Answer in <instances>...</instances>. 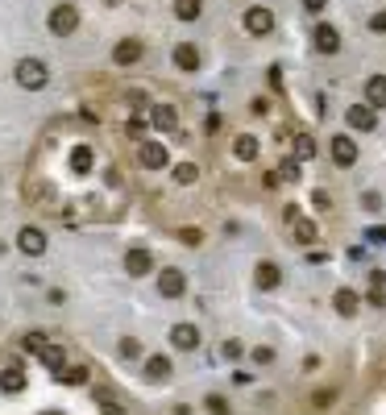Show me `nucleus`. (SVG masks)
<instances>
[{"instance_id":"1","label":"nucleus","mask_w":386,"mask_h":415,"mask_svg":"<svg viewBox=\"0 0 386 415\" xmlns=\"http://www.w3.org/2000/svg\"><path fill=\"white\" fill-rule=\"evenodd\" d=\"M12 75H17V83H21L25 91H37V87H46V79H50V71H46L42 58H21Z\"/></svg>"},{"instance_id":"2","label":"nucleus","mask_w":386,"mask_h":415,"mask_svg":"<svg viewBox=\"0 0 386 415\" xmlns=\"http://www.w3.org/2000/svg\"><path fill=\"white\" fill-rule=\"evenodd\" d=\"M50 33H58V37H71L75 29H79V4H54V12H50Z\"/></svg>"},{"instance_id":"3","label":"nucleus","mask_w":386,"mask_h":415,"mask_svg":"<svg viewBox=\"0 0 386 415\" xmlns=\"http://www.w3.org/2000/svg\"><path fill=\"white\" fill-rule=\"evenodd\" d=\"M245 29H249L254 37H266V33L274 29V12H270V8H262V4L245 8Z\"/></svg>"},{"instance_id":"4","label":"nucleus","mask_w":386,"mask_h":415,"mask_svg":"<svg viewBox=\"0 0 386 415\" xmlns=\"http://www.w3.org/2000/svg\"><path fill=\"white\" fill-rule=\"evenodd\" d=\"M141 54H146V46H141L137 37H121V42L112 46V62H116V67H133Z\"/></svg>"},{"instance_id":"5","label":"nucleus","mask_w":386,"mask_h":415,"mask_svg":"<svg viewBox=\"0 0 386 415\" xmlns=\"http://www.w3.org/2000/svg\"><path fill=\"white\" fill-rule=\"evenodd\" d=\"M328 150H333V162H337V166H353V162H358V141H353L349 133H337Z\"/></svg>"},{"instance_id":"6","label":"nucleus","mask_w":386,"mask_h":415,"mask_svg":"<svg viewBox=\"0 0 386 415\" xmlns=\"http://www.w3.org/2000/svg\"><path fill=\"white\" fill-rule=\"evenodd\" d=\"M17 249H21V254H29V258H42V254H46V233H42V229H33V224H29V229H21V233H17Z\"/></svg>"},{"instance_id":"7","label":"nucleus","mask_w":386,"mask_h":415,"mask_svg":"<svg viewBox=\"0 0 386 415\" xmlns=\"http://www.w3.org/2000/svg\"><path fill=\"white\" fill-rule=\"evenodd\" d=\"M378 108H370V104H353L349 112H345V121H349V129H362V133H370L374 125H378V116H374Z\"/></svg>"},{"instance_id":"8","label":"nucleus","mask_w":386,"mask_h":415,"mask_svg":"<svg viewBox=\"0 0 386 415\" xmlns=\"http://www.w3.org/2000/svg\"><path fill=\"white\" fill-rule=\"evenodd\" d=\"M137 158H141V166H150V170H162L170 154H166V145H158V141H141Z\"/></svg>"},{"instance_id":"9","label":"nucleus","mask_w":386,"mask_h":415,"mask_svg":"<svg viewBox=\"0 0 386 415\" xmlns=\"http://www.w3.org/2000/svg\"><path fill=\"white\" fill-rule=\"evenodd\" d=\"M158 291H162L166 299H179V295L187 291V279H183V270H162V274H158Z\"/></svg>"},{"instance_id":"10","label":"nucleus","mask_w":386,"mask_h":415,"mask_svg":"<svg viewBox=\"0 0 386 415\" xmlns=\"http://www.w3.org/2000/svg\"><path fill=\"white\" fill-rule=\"evenodd\" d=\"M125 270H129L133 279L150 274V270H154V258H150V249H129V254H125Z\"/></svg>"},{"instance_id":"11","label":"nucleus","mask_w":386,"mask_h":415,"mask_svg":"<svg viewBox=\"0 0 386 415\" xmlns=\"http://www.w3.org/2000/svg\"><path fill=\"white\" fill-rule=\"evenodd\" d=\"M170 345L183 349V353L195 349V345H200V328H195V324H175V328H170Z\"/></svg>"},{"instance_id":"12","label":"nucleus","mask_w":386,"mask_h":415,"mask_svg":"<svg viewBox=\"0 0 386 415\" xmlns=\"http://www.w3.org/2000/svg\"><path fill=\"white\" fill-rule=\"evenodd\" d=\"M312 37H316V50H320V54H337V50H341V33H337L333 25H316Z\"/></svg>"},{"instance_id":"13","label":"nucleus","mask_w":386,"mask_h":415,"mask_svg":"<svg viewBox=\"0 0 386 415\" xmlns=\"http://www.w3.org/2000/svg\"><path fill=\"white\" fill-rule=\"evenodd\" d=\"M175 67H179V71H200V50H195L191 42H179V46H175Z\"/></svg>"},{"instance_id":"14","label":"nucleus","mask_w":386,"mask_h":415,"mask_svg":"<svg viewBox=\"0 0 386 415\" xmlns=\"http://www.w3.org/2000/svg\"><path fill=\"white\" fill-rule=\"evenodd\" d=\"M254 283H258L262 291H274V287L283 283V270H279L274 262H258V274H254Z\"/></svg>"},{"instance_id":"15","label":"nucleus","mask_w":386,"mask_h":415,"mask_svg":"<svg viewBox=\"0 0 386 415\" xmlns=\"http://www.w3.org/2000/svg\"><path fill=\"white\" fill-rule=\"evenodd\" d=\"M366 104L370 108H386V75H370L366 79Z\"/></svg>"},{"instance_id":"16","label":"nucleus","mask_w":386,"mask_h":415,"mask_svg":"<svg viewBox=\"0 0 386 415\" xmlns=\"http://www.w3.org/2000/svg\"><path fill=\"white\" fill-rule=\"evenodd\" d=\"M333 308H337L341 316H358V308H362V299H358V291H349V287H341V291L333 295Z\"/></svg>"},{"instance_id":"17","label":"nucleus","mask_w":386,"mask_h":415,"mask_svg":"<svg viewBox=\"0 0 386 415\" xmlns=\"http://www.w3.org/2000/svg\"><path fill=\"white\" fill-rule=\"evenodd\" d=\"M158 129H179V108L175 104H154V116H150Z\"/></svg>"},{"instance_id":"18","label":"nucleus","mask_w":386,"mask_h":415,"mask_svg":"<svg viewBox=\"0 0 386 415\" xmlns=\"http://www.w3.org/2000/svg\"><path fill=\"white\" fill-rule=\"evenodd\" d=\"M233 154H237L241 162H254V158H258V137H249V133H241V137L233 141Z\"/></svg>"},{"instance_id":"19","label":"nucleus","mask_w":386,"mask_h":415,"mask_svg":"<svg viewBox=\"0 0 386 415\" xmlns=\"http://www.w3.org/2000/svg\"><path fill=\"white\" fill-rule=\"evenodd\" d=\"M291 224H295V241H299V245H316V237H320V229H316L312 220H304V216H295Z\"/></svg>"},{"instance_id":"20","label":"nucleus","mask_w":386,"mask_h":415,"mask_svg":"<svg viewBox=\"0 0 386 415\" xmlns=\"http://www.w3.org/2000/svg\"><path fill=\"white\" fill-rule=\"evenodd\" d=\"M316 158V137L312 133H295V162H308Z\"/></svg>"},{"instance_id":"21","label":"nucleus","mask_w":386,"mask_h":415,"mask_svg":"<svg viewBox=\"0 0 386 415\" xmlns=\"http://www.w3.org/2000/svg\"><path fill=\"white\" fill-rule=\"evenodd\" d=\"M146 378H154V382H162V378H170V357H150L146 362Z\"/></svg>"},{"instance_id":"22","label":"nucleus","mask_w":386,"mask_h":415,"mask_svg":"<svg viewBox=\"0 0 386 415\" xmlns=\"http://www.w3.org/2000/svg\"><path fill=\"white\" fill-rule=\"evenodd\" d=\"M71 170H75V175H87V170H91V150H87V145H75V150H71Z\"/></svg>"},{"instance_id":"23","label":"nucleus","mask_w":386,"mask_h":415,"mask_svg":"<svg viewBox=\"0 0 386 415\" xmlns=\"http://www.w3.org/2000/svg\"><path fill=\"white\" fill-rule=\"evenodd\" d=\"M37 362H42V366H50V370H62V366H67L62 349H54V345H42V349H37Z\"/></svg>"},{"instance_id":"24","label":"nucleus","mask_w":386,"mask_h":415,"mask_svg":"<svg viewBox=\"0 0 386 415\" xmlns=\"http://www.w3.org/2000/svg\"><path fill=\"white\" fill-rule=\"evenodd\" d=\"M200 8H204L200 0H175V17H179V21H195Z\"/></svg>"},{"instance_id":"25","label":"nucleus","mask_w":386,"mask_h":415,"mask_svg":"<svg viewBox=\"0 0 386 415\" xmlns=\"http://www.w3.org/2000/svg\"><path fill=\"white\" fill-rule=\"evenodd\" d=\"M0 387H4V391H21V387H25V374H21V370L12 366V370H4V378H0Z\"/></svg>"},{"instance_id":"26","label":"nucleus","mask_w":386,"mask_h":415,"mask_svg":"<svg viewBox=\"0 0 386 415\" xmlns=\"http://www.w3.org/2000/svg\"><path fill=\"white\" fill-rule=\"evenodd\" d=\"M195 179H200V170H195L191 162H179V166H175V183H195Z\"/></svg>"},{"instance_id":"27","label":"nucleus","mask_w":386,"mask_h":415,"mask_svg":"<svg viewBox=\"0 0 386 415\" xmlns=\"http://www.w3.org/2000/svg\"><path fill=\"white\" fill-rule=\"evenodd\" d=\"M58 378L75 387V382H87V370H83V366H62V374H58Z\"/></svg>"},{"instance_id":"28","label":"nucleus","mask_w":386,"mask_h":415,"mask_svg":"<svg viewBox=\"0 0 386 415\" xmlns=\"http://www.w3.org/2000/svg\"><path fill=\"white\" fill-rule=\"evenodd\" d=\"M279 179H287V183H295V179H299V162H295V158H287V162L279 166Z\"/></svg>"},{"instance_id":"29","label":"nucleus","mask_w":386,"mask_h":415,"mask_svg":"<svg viewBox=\"0 0 386 415\" xmlns=\"http://www.w3.org/2000/svg\"><path fill=\"white\" fill-rule=\"evenodd\" d=\"M312 208H316V212H328V208H333L328 191H316V195H312Z\"/></svg>"},{"instance_id":"30","label":"nucleus","mask_w":386,"mask_h":415,"mask_svg":"<svg viewBox=\"0 0 386 415\" xmlns=\"http://www.w3.org/2000/svg\"><path fill=\"white\" fill-rule=\"evenodd\" d=\"M179 237H183V245H200V241H204L200 229H179Z\"/></svg>"},{"instance_id":"31","label":"nucleus","mask_w":386,"mask_h":415,"mask_svg":"<svg viewBox=\"0 0 386 415\" xmlns=\"http://www.w3.org/2000/svg\"><path fill=\"white\" fill-rule=\"evenodd\" d=\"M137 353H141V345H137L133 337H125V341H121V357H137Z\"/></svg>"},{"instance_id":"32","label":"nucleus","mask_w":386,"mask_h":415,"mask_svg":"<svg viewBox=\"0 0 386 415\" xmlns=\"http://www.w3.org/2000/svg\"><path fill=\"white\" fill-rule=\"evenodd\" d=\"M254 362H258V366H270V362H274V349L258 345V349H254Z\"/></svg>"},{"instance_id":"33","label":"nucleus","mask_w":386,"mask_h":415,"mask_svg":"<svg viewBox=\"0 0 386 415\" xmlns=\"http://www.w3.org/2000/svg\"><path fill=\"white\" fill-rule=\"evenodd\" d=\"M208 412H212V415H229V403H225L220 395H212V399H208Z\"/></svg>"},{"instance_id":"34","label":"nucleus","mask_w":386,"mask_h":415,"mask_svg":"<svg viewBox=\"0 0 386 415\" xmlns=\"http://www.w3.org/2000/svg\"><path fill=\"white\" fill-rule=\"evenodd\" d=\"M362 208H366V212H378V208H383V200H378L374 191H366V195H362Z\"/></svg>"},{"instance_id":"35","label":"nucleus","mask_w":386,"mask_h":415,"mask_svg":"<svg viewBox=\"0 0 386 415\" xmlns=\"http://www.w3.org/2000/svg\"><path fill=\"white\" fill-rule=\"evenodd\" d=\"M370 29H374V33H386V12H374V17H370Z\"/></svg>"},{"instance_id":"36","label":"nucleus","mask_w":386,"mask_h":415,"mask_svg":"<svg viewBox=\"0 0 386 415\" xmlns=\"http://www.w3.org/2000/svg\"><path fill=\"white\" fill-rule=\"evenodd\" d=\"M370 303H374V308H383V303H386V291H383V287H374V291H370Z\"/></svg>"},{"instance_id":"37","label":"nucleus","mask_w":386,"mask_h":415,"mask_svg":"<svg viewBox=\"0 0 386 415\" xmlns=\"http://www.w3.org/2000/svg\"><path fill=\"white\" fill-rule=\"evenodd\" d=\"M304 8L308 12H324V0H304Z\"/></svg>"},{"instance_id":"38","label":"nucleus","mask_w":386,"mask_h":415,"mask_svg":"<svg viewBox=\"0 0 386 415\" xmlns=\"http://www.w3.org/2000/svg\"><path fill=\"white\" fill-rule=\"evenodd\" d=\"M366 237H370V241H383V245H386V229H370Z\"/></svg>"},{"instance_id":"39","label":"nucleus","mask_w":386,"mask_h":415,"mask_svg":"<svg viewBox=\"0 0 386 415\" xmlns=\"http://www.w3.org/2000/svg\"><path fill=\"white\" fill-rule=\"evenodd\" d=\"M104 415H121V407H116V403H104Z\"/></svg>"}]
</instances>
